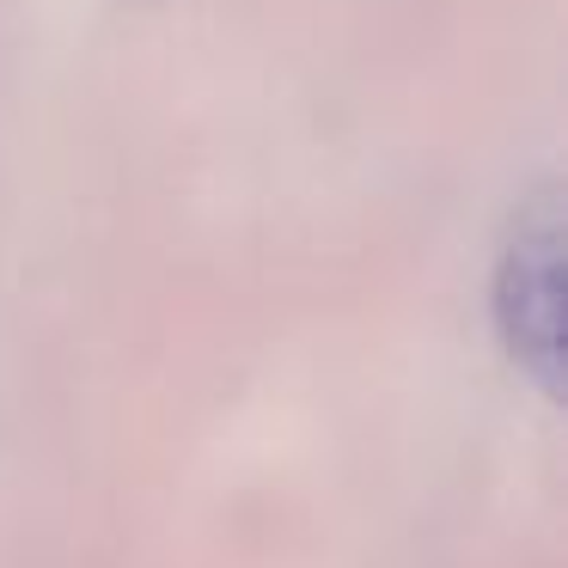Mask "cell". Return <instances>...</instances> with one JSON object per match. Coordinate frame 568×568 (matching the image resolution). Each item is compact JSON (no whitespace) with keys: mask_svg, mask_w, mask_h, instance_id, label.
<instances>
[{"mask_svg":"<svg viewBox=\"0 0 568 568\" xmlns=\"http://www.w3.org/2000/svg\"><path fill=\"white\" fill-rule=\"evenodd\" d=\"M562 251H568L562 190L544 184L514 209L507 239H501V257H495V282H489L495 336H501L507 361H514L544 397H562V373H568Z\"/></svg>","mask_w":568,"mask_h":568,"instance_id":"obj_1","label":"cell"}]
</instances>
